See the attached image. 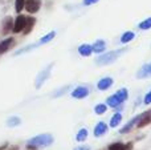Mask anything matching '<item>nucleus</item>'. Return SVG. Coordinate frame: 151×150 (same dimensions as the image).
<instances>
[{
    "instance_id": "f257e3e1",
    "label": "nucleus",
    "mask_w": 151,
    "mask_h": 150,
    "mask_svg": "<svg viewBox=\"0 0 151 150\" xmlns=\"http://www.w3.org/2000/svg\"><path fill=\"white\" fill-rule=\"evenodd\" d=\"M53 144V137L48 133L45 134H40L33 137L32 140H29L27 142V149L28 150H37V149H41V148H47V146L52 145Z\"/></svg>"
},
{
    "instance_id": "f03ea898",
    "label": "nucleus",
    "mask_w": 151,
    "mask_h": 150,
    "mask_svg": "<svg viewBox=\"0 0 151 150\" xmlns=\"http://www.w3.org/2000/svg\"><path fill=\"white\" fill-rule=\"evenodd\" d=\"M123 52H126V49H117V50H111V52H107L105 55H101L96 58V63L99 64V65H107V64H111L122 55Z\"/></svg>"
},
{
    "instance_id": "7ed1b4c3",
    "label": "nucleus",
    "mask_w": 151,
    "mask_h": 150,
    "mask_svg": "<svg viewBox=\"0 0 151 150\" xmlns=\"http://www.w3.org/2000/svg\"><path fill=\"white\" fill-rule=\"evenodd\" d=\"M52 68H53V65L50 64V65H48L47 68L42 69V71L39 73V76L36 77V81H35V87H36V89H40V88H41V85L44 84L48 79H49V74H50Z\"/></svg>"
},
{
    "instance_id": "20e7f679",
    "label": "nucleus",
    "mask_w": 151,
    "mask_h": 150,
    "mask_svg": "<svg viewBox=\"0 0 151 150\" xmlns=\"http://www.w3.org/2000/svg\"><path fill=\"white\" fill-rule=\"evenodd\" d=\"M27 19H28V16H24V15H20V13H19V16L16 17L15 23H13V29L12 31L15 32V33H19V32L24 31L25 24H27Z\"/></svg>"
},
{
    "instance_id": "39448f33",
    "label": "nucleus",
    "mask_w": 151,
    "mask_h": 150,
    "mask_svg": "<svg viewBox=\"0 0 151 150\" xmlns=\"http://www.w3.org/2000/svg\"><path fill=\"white\" fill-rule=\"evenodd\" d=\"M27 12L29 13H36L41 8V0H25V7Z\"/></svg>"
},
{
    "instance_id": "423d86ee",
    "label": "nucleus",
    "mask_w": 151,
    "mask_h": 150,
    "mask_svg": "<svg viewBox=\"0 0 151 150\" xmlns=\"http://www.w3.org/2000/svg\"><path fill=\"white\" fill-rule=\"evenodd\" d=\"M89 94V89L86 87H77L76 89L72 92V97L81 100V98H85Z\"/></svg>"
},
{
    "instance_id": "0eeeda50",
    "label": "nucleus",
    "mask_w": 151,
    "mask_h": 150,
    "mask_svg": "<svg viewBox=\"0 0 151 150\" xmlns=\"http://www.w3.org/2000/svg\"><path fill=\"white\" fill-rule=\"evenodd\" d=\"M151 77V63L145 64L138 72H137V79H146Z\"/></svg>"
},
{
    "instance_id": "6e6552de",
    "label": "nucleus",
    "mask_w": 151,
    "mask_h": 150,
    "mask_svg": "<svg viewBox=\"0 0 151 150\" xmlns=\"http://www.w3.org/2000/svg\"><path fill=\"white\" fill-rule=\"evenodd\" d=\"M13 23H15V21L12 20V17H11V16H7V17L3 20V23H1L3 33H4V35L9 33V31H12V29H13Z\"/></svg>"
},
{
    "instance_id": "1a4fd4ad",
    "label": "nucleus",
    "mask_w": 151,
    "mask_h": 150,
    "mask_svg": "<svg viewBox=\"0 0 151 150\" xmlns=\"http://www.w3.org/2000/svg\"><path fill=\"white\" fill-rule=\"evenodd\" d=\"M113 79L111 77H105V79H101L98 81V84H97V88H98L99 90H107L110 87L113 85Z\"/></svg>"
},
{
    "instance_id": "9d476101",
    "label": "nucleus",
    "mask_w": 151,
    "mask_h": 150,
    "mask_svg": "<svg viewBox=\"0 0 151 150\" xmlns=\"http://www.w3.org/2000/svg\"><path fill=\"white\" fill-rule=\"evenodd\" d=\"M13 43H15V40H13L12 37H8V39L3 40V41L0 43V55L5 53L7 50H9V48L13 45Z\"/></svg>"
},
{
    "instance_id": "9b49d317",
    "label": "nucleus",
    "mask_w": 151,
    "mask_h": 150,
    "mask_svg": "<svg viewBox=\"0 0 151 150\" xmlns=\"http://www.w3.org/2000/svg\"><path fill=\"white\" fill-rule=\"evenodd\" d=\"M106 132H107V125L102 121L98 122V124L96 125V128H94V136H96V137H101V136H104Z\"/></svg>"
},
{
    "instance_id": "f8f14e48",
    "label": "nucleus",
    "mask_w": 151,
    "mask_h": 150,
    "mask_svg": "<svg viewBox=\"0 0 151 150\" xmlns=\"http://www.w3.org/2000/svg\"><path fill=\"white\" fill-rule=\"evenodd\" d=\"M91 52H93V47L89 44H82L78 47V53H80L81 56H85V57H88V56L91 55Z\"/></svg>"
},
{
    "instance_id": "ddd939ff",
    "label": "nucleus",
    "mask_w": 151,
    "mask_h": 150,
    "mask_svg": "<svg viewBox=\"0 0 151 150\" xmlns=\"http://www.w3.org/2000/svg\"><path fill=\"white\" fill-rule=\"evenodd\" d=\"M35 24H36V19H35V17H31V16H28V19H27V24H25V28H24L23 33H24V35L31 33V31L33 29Z\"/></svg>"
},
{
    "instance_id": "4468645a",
    "label": "nucleus",
    "mask_w": 151,
    "mask_h": 150,
    "mask_svg": "<svg viewBox=\"0 0 151 150\" xmlns=\"http://www.w3.org/2000/svg\"><path fill=\"white\" fill-rule=\"evenodd\" d=\"M91 47H93V52L94 53H102L105 50V48H106V44H105L104 40H97Z\"/></svg>"
},
{
    "instance_id": "2eb2a0df",
    "label": "nucleus",
    "mask_w": 151,
    "mask_h": 150,
    "mask_svg": "<svg viewBox=\"0 0 151 150\" xmlns=\"http://www.w3.org/2000/svg\"><path fill=\"white\" fill-rule=\"evenodd\" d=\"M139 120H141V121L138 122V126L139 128L147 125L151 121V112H146V113H143L142 116H139Z\"/></svg>"
},
{
    "instance_id": "dca6fc26",
    "label": "nucleus",
    "mask_w": 151,
    "mask_h": 150,
    "mask_svg": "<svg viewBox=\"0 0 151 150\" xmlns=\"http://www.w3.org/2000/svg\"><path fill=\"white\" fill-rule=\"evenodd\" d=\"M138 121H139V116H138V117H135V118H133L131 121H129L127 124H126L125 126H123V129H121V130H119V133H122V134H125V133H129V132L131 130V128H133Z\"/></svg>"
},
{
    "instance_id": "f3484780",
    "label": "nucleus",
    "mask_w": 151,
    "mask_h": 150,
    "mask_svg": "<svg viewBox=\"0 0 151 150\" xmlns=\"http://www.w3.org/2000/svg\"><path fill=\"white\" fill-rule=\"evenodd\" d=\"M106 102H107V105H109L110 108H118V106H119L121 104H122V102H121V101H119V98H118L115 94L110 96V97L107 98V101H106Z\"/></svg>"
},
{
    "instance_id": "a211bd4d",
    "label": "nucleus",
    "mask_w": 151,
    "mask_h": 150,
    "mask_svg": "<svg viewBox=\"0 0 151 150\" xmlns=\"http://www.w3.org/2000/svg\"><path fill=\"white\" fill-rule=\"evenodd\" d=\"M134 37H135V33L131 32V31H127V32H125V33L121 36V43H122V44H126V43L131 41Z\"/></svg>"
},
{
    "instance_id": "6ab92c4d",
    "label": "nucleus",
    "mask_w": 151,
    "mask_h": 150,
    "mask_svg": "<svg viewBox=\"0 0 151 150\" xmlns=\"http://www.w3.org/2000/svg\"><path fill=\"white\" fill-rule=\"evenodd\" d=\"M55 36H56V32L55 31H52V32H49V33H47L45 36H42L41 39H40V45H42V44H47V43H49V41H52L53 39H55Z\"/></svg>"
},
{
    "instance_id": "aec40b11",
    "label": "nucleus",
    "mask_w": 151,
    "mask_h": 150,
    "mask_svg": "<svg viewBox=\"0 0 151 150\" xmlns=\"http://www.w3.org/2000/svg\"><path fill=\"white\" fill-rule=\"evenodd\" d=\"M121 121H122V114H121V113H115L114 116L111 117V120H110V126H111V128L118 126Z\"/></svg>"
},
{
    "instance_id": "412c9836",
    "label": "nucleus",
    "mask_w": 151,
    "mask_h": 150,
    "mask_svg": "<svg viewBox=\"0 0 151 150\" xmlns=\"http://www.w3.org/2000/svg\"><path fill=\"white\" fill-rule=\"evenodd\" d=\"M115 96L119 98L121 102H125V101L127 100V97H129V93H127V90H126L125 88H122V89H119L117 93H115Z\"/></svg>"
},
{
    "instance_id": "4be33fe9",
    "label": "nucleus",
    "mask_w": 151,
    "mask_h": 150,
    "mask_svg": "<svg viewBox=\"0 0 151 150\" xmlns=\"http://www.w3.org/2000/svg\"><path fill=\"white\" fill-rule=\"evenodd\" d=\"M40 45V43H37V44H33V45H27V47H24V48H21V49H19L17 52L15 53V56H20V55H23V53H25V52H29V50H32V49H35V48H37Z\"/></svg>"
},
{
    "instance_id": "5701e85b",
    "label": "nucleus",
    "mask_w": 151,
    "mask_h": 150,
    "mask_svg": "<svg viewBox=\"0 0 151 150\" xmlns=\"http://www.w3.org/2000/svg\"><path fill=\"white\" fill-rule=\"evenodd\" d=\"M86 137H88V130H86L85 128H82V129H81L80 132L77 133V136H76V140H77L78 142H82V141L86 140Z\"/></svg>"
},
{
    "instance_id": "b1692460",
    "label": "nucleus",
    "mask_w": 151,
    "mask_h": 150,
    "mask_svg": "<svg viewBox=\"0 0 151 150\" xmlns=\"http://www.w3.org/2000/svg\"><path fill=\"white\" fill-rule=\"evenodd\" d=\"M20 124H21V120L19 118V117H11V118L7 120V125L8 126H11V128H15V126H17V125H20Z\"/></svg>"
},
{
    "instance_id": "393cba45",
    "label": "nucleus",
    "mask_w": 151,
    "mask_h": 150,
    "mask_svg": "<svg viewBox=\"0 0 151 150\" xmlns=\"http://www.w3.org/2000/svg\"><path fill=\"white\" fill-rule=\"evenodd\" d=\"M129 146L123 145V144L121 142H115V144H111V145L109 146V150H127Z\"/></svg>"
},
{
    "instance_id": "a878e982",
    "label": "nucleus",
    "mask_w": 151,
    "mask_h": 150,
    "mask_svg": "<svg viewBox=\"0 0 151 150\" xmlns=\"http://www.w3.org/2000/svg\"><path fill=\"white\" fill-rule=\"evenodd\" d=\"M24 7H25V0H16L15 1V11L17 13H20Z\"/></svg>"
},
{
    "instance_id": "bb28decb",
    "label": "nucleus",
    "mask_w": 151,
    "mask_h": 150,
    "mask_svg": "<svg viewBox=\"0 0 151 150\" xmlns=\"http://www.w3.org/2000/svg\"><path fill=\"white\" fill-rule=\"evenodd\" d=\"M106 110H107V108L105 104H98V105H96V108H94L96 114H104Z\"/></svg>"
},
{
    "instance_id": "cd10ccee",
    "label": "nucleus",
    "mask_w": 151,
    "mask_h": 150,
    "mask_svg": "<svg viewBox=\"0 0 151 150\" xmlns=\"http://www.w3.org/2000/svg\"><path fill=\"white\" fill-rule=\"evenodd\" d=\"M138 27H139L141 29H143V31H145V29H150V28H151V17L146 19V20H143Z\"/></svg>"
},
{
    "instance_id": "c85d7f7f",
    "label": "nucleus",
    "mask_w": 151,
    "mask_h": 150,
    "mask_svg": "<svg viewBox=\"0 0 151 150\" xmlns=\"http://www.w3.org/2000/svg\"><path fill=\"white\" fill-rule=\"evenodd\" d=\"M68 89H69V87H64V88H61V89L56 90V92L53 93V97L56 98V97H58V96H60V94H64V93H65Z\"/></svg>"
},
{
    "instance_id": "c756f323",
    "label": "nucleus",
    "mask_w": 151,
    "mask_h": 150,
    "mask_svg": "<svg viewBox=\"0 0 151 150\" xmlns=\"http://www.w3.org/2000/svg\"><path fill=\"white\" fill-rule=\"evenodd\" d=\"M143 102L146 104V105H149V104H151V90L149 93H147L146 96H145V100H143Z\"/></svg>"
},
{
    "instance_id": "7c9ffc66",
    "label": "nucleus",
    "mask_w": 151,
    "mask_h": 150,
    "mask_svg": "<svg viewBox=\"0 0 151 150\" xmlns=\"http://www.w3.org/2000/svg\"><path fill=\"white\" fill-rule=\"evenodd\" d=\"M97 1H99V0H83L82 4L83 5H91V4H96Z\"/></svg>"
},
{
    "instance_id": "2f4dec72",
    "label": "nucleus",
    "mask_w": 151,
    "mask_h": 150,
    "mask_svg": "<svg viewBox=\"0 0 151 150\" xmlns=\"http://www.w3.org/2000/svg\"><path fill=\"white\" fill-rule=\"evenodd\" d=\"M74 150H89V148H88V146H80V148H77Z\"/></svg>"
}]
</instances>
